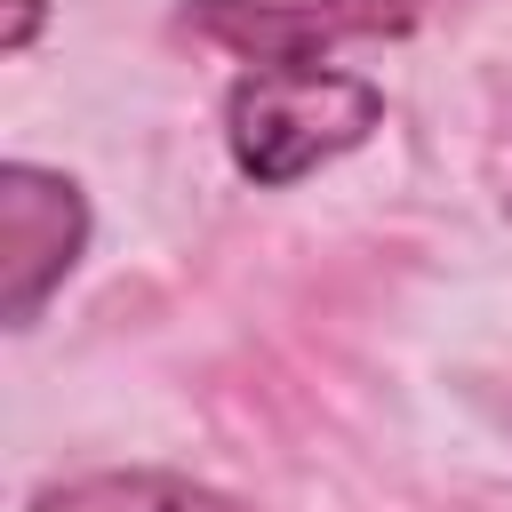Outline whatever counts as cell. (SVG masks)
<instances>
[{"label": "cell", "mask_w": 512, "mask_h": 512, "mask_svg": "<svg viewBox=\"0 0 512 512\" xmlns=\"http://www.w3.org/2000/svg\"><path fill=\"white\" fill-rule=\"evenodd\" d=\"M32 512H248V504L200 480H176V472H88V480L48 488Z\"/></svg>", "instance_id": "cell-4"}, {"label": "cell", "mask_w": 512, "mask_h": 512, "mask_svg": "<svg viewBox=\"0 0 512 512\" xmlns=\"http://www.w3.org/2000/svg\"><path fill=\"white\" fill-rule=\"evenodd\" d=\"M32 24H40V0H8V56L32 40Z\"/></svg>", "instance_id": "cell-5"}, {"label": "cell", "mask_w": 512, "mask_h": 512, "mask_svg": "<svg viewBox=\"0 0 512 512\" xmlns=\"http://www.w3.org/2000/svg\"><path fill=\"white\" fill-rule=\"evenodd\" d=\"M200 32H216L224 48L256 56V64H320L328 40H360V32H408L416 0H200L192 8Z\"/></svg>", "instance_id": "cell-3"}, {"label": "cell", "mask_w": 512, "mask_h": 512, "mask_svg": "<svg viewBox=\"0 0 512 512\" xmlns=\"http://www.w3.org/2000/svg\"><path fill=\"white\" fill-rule=\"evenodd\" d=\"M88 248V200L72 176H48L32 160L0 168V320L32 328L40 304L64 288V272Z\"/></svg>", "instance_id": "cell-2"}, {"label": "cell", "mask_w": 512, "mask_h": 512, "mask_svg": "<svg viewBox=\"0 0 512 512\" xmlns=\"http://www.w3.org/2000/svg\"><path fill=\"white\" fill-rule=\"evenodd\" d=\"M376 120H384V96L368 80L336 72V64H256L232 88V112H224L240 176H256L272 192L312 176L320 160L352 152Z\"/></svg>", "instance_id": "cell-1"}]
</instances>
